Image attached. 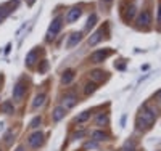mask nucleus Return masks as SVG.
<instances>
[{
    "mask_svg": "<svg viewBox=\"0 0 161 151\" xmlns=\"http://www.w3.org/2000/svg\"><path fill=\"white\" fill-rule=\"evenodd\" d=\"M155 117H156V113L155 109H150L148 106H145L142 113H140V117H139V127L140 129H148L153 122H155Z\"/></svg>",
    "mask_w": 161,
    "mask_h": 151,
    "instance_id": "obj_1",
    "label": "nucleus"
},
{
    "mask_svg": "<svg viewBox=\"0 0 161 151\" xmlns=\"http://www.w3.org/2000/svg\"><path fill=\"white\" fill-rule=\"evenodd\" d=\"M61 26H63V19L58 16V18H55L52 21V24L50 27H48V32H47V40H52L55 39V35H57L60 31H61Z\"/></svg>",
    "mask_w": 161,
    "mask_h": 151,
    "instance_id": "obj_2",
    "label": "nucleus"
},
{
    "mask_svg": "<svg viewBox=\"0 0 161 151\" xmlns=\"http://www.w3.org/2000/svg\"><path fill=\"white\" fill-rule=\"evenodd\" d=\"M24 93H26V87H24V82L23 81H19L15 87H13V98L16 100V101H21L24 97Z\"/></svg>",
    "mask_w": 161,
    "mask_h": 151,
    "instance_id": "obj_3",
    "label": "nucleus"
},
{
    "mask_svg": "<svg viewBox=\"0 0 161 151\" xmlns=\"http://www.w3.org/2000/svg\"><path fill=\"white\" fill-rule=\"evenodd\" d=\"M111 52L110 50H97V52H94L92 55H90V61L92 63H103V60L107 58V56L110 55Z\"/></svg>",
    "mask_w": 161,
    "mask_h": 151,
    "instance_id": "obj_4",
    "label": "nucleus"
},
{
    "mask_svg": "<svg viewBox=\"0 0 161 151\" xmlns=\"http://www.w3.org/2000/svg\"><path fill=\"white\" fill-rule=\"evenodd\" d=\"M27 143L32 146V148H39L42 143H44V133L42 132H36V133H32L29 138H27Z\"/></svg>",
    "mask_w": 161,
    "mask_h": 151,
    "instance_id": "obj_5",
    "label": "nucleus"
},
{
    "mask_svg": "<svg viewBox=\"0 0 161 151\" xmlns=\"http://www.w3.org/2000/svg\"><path fill=\"white\" fill-rule=\"evenodd\" d=\"M82 15V10L78 8V6H74V8H71L68 11V15H66V21L68 23H74V21H78L79 16Z\"/></svg>",
    "mask_w": 161,
    "mask_h": 151,
    "instance_id": "obj_6",
    "label": "nucleus"
},
{
    "mask_svg": "<svg viewBox=\"0 0 161 151\" xmlns=\"http://www.w3.org/2000/svg\"><path fill=\"white\" fill-rule=\"evenodd\" d=\"M137 23H139V26H148L150 23H151V16H150V11H147V10H143L140 15H139V18H137Z\"/></svg>",
    "mask_w": 161,
    "mask_h": 151,
    "instance_id": "obj_7",
    "label": "nucleus"
},
{
    "mask_svg": "<svg viewBox=\"0 0 161 151\" xmlns=\"http://www.w3.org/2000/svg\"><path fill=\"white\" fill-rule=\"evenodd\" d=\"M81 39H82V34H81V32H73L71 35H69V40H68L66 47H68V48H73L74 45H78V44H79Z\"/></svg>",
    "mask_w": 161,
    "mask_h": 151,
    "instance_id": "obj_8",
    "label": "nucleus"
},
{
    "mask_svg": "<svg viewBox=\"0 0 161 151\" xmlns=\"http://www.w3.org/2000/svg\"><path fill=\"white\" fill-rule=\"evenodd\" d=\"M65 114H66V109L63 106H57L53 109V113H52V117H53V121L55 122H58V121H61L63 117H65Z\"/></svg>",
    "mask_w": 161,
    "mask_h": 151,
    "instance_id": "obj_9",
    "label": "nucleus"
},
{
    "mask_svg": "<svg viewBox=\"0 0 161 151\" xmlns=\"http://www.w3.org/2000/svg\"><path fill=\"white\" fill-rule=\"evenodd\" d=\"M76 101H78L76 95H65V98H63V108H65V109H68V108H73L76 105Z\"/></svg>",
    "mask_w": 161,
    "mask_h": 151,
    "instance_id": "obj_10",
    "label": "nucleus"
},
{
    "mask_svg": "<svg viewBox=\"0 0 161 151\" xmlns=\"http://www.w3.org/2000/svg\"><path fill=\"white\" fill-rule=\"evenodd\" d=\"M102 34H103V31L99 29L97 32H94L92 35H90V39H89V47H94V45L99 44V42L102 40Z\"/></svg>",
    "mask_w": 161,
    "mask_h": 151,
    "instance_id": "obj_11",
    "label": "nucleus"
},
{
    "mask_svg": "<svg viewBox=\"0 0 161 151\" xmlns=\"http://www.w3.org/2000/svg\"><path fill=\"white\" fill-rule=\"evenodd\" d=\"M108 133L107 132H103V130H95L92 132V140L94 141H105V140H108Z\"/></svg>",
    "mask_w": 161,
    "mask_h": 151,
    "instance_id": "obj_12",
    "label": "nucleus"
},
{
    "mask_svg": "<svg viewBox=\"0 0 161 151\" xmlns=\"http://www.w3.org/2000/svg\"><path fill=\"white\" fill-rule=\"evenodd\" d=\"M90 79H92V82H100V81L105 79V73L100 71V69H95V71L90 73Z\"/></svg>",
    "mask_w": 161,
    "mask_h": 151,
    "instance_id": "obj_13",
    "label": "nucleus"
},
{
    "mask_svg": "<svg viewBox=\"0 0 161 151\" xmlns=\"http://www.w3.org/2000/svg\"><path fill=\"white\" fill-rule=\"evenodd\" d=\"M73 79H74V71L73 69H68V71H65V74H63L61 82L65 84V85H68V84H71Z\"/></svg>",
    "mask_w": 161,
    "mask_h": 151,
    "instance_id": "obj_14",
    "label": "nucleus"
},
{
    "mask_svg": "<svg viewBox=\"0 0 161 151\" xmlns=\"http://www.w3.org/2000/svg\"><path fill=\"white\" fill-rule=\"evenodd\" d=\"M44 103H45V95H44V93H40V95H37L36 98H34V101H32V108H34V109H37V108L44 106Z\"/></svg>",
    "mask_w": 161,
    "mask_h": 151,
    "instance_id": "obj_15",
    "label": "nucleus"
},
{
    "mask_svg": "<svg viewBox=\"0 0 161 151\" xmlns=\"http://www.w3.org/2000/svg\"><path fill=\"white\" fill-rule=\"evenodd\" d=\"M108 116L107 114H100V116H97V119H95V124L99 125V127H103V125H107L108 124Z\"/></svg>",
    "mask_w": 161,
    "mask_h": 151,
    "instance_id": "obj_16",
    "label": "nucleus"
},
{
    "mask_svg": "<svg viewBox=\"0 0 161 151\" xmlns=\"http://www.w3.org/2000/svg\"><path fill=\"white\" fill-rule=\"evenodd\" d=\"M2 111L6 114H13L15 113V106H13L11 101H5V103H2Z\"/></svg>",
    "mask_w": 161,
    "mask_h": 151,
    "instance_id": "obj_17",
    "label": "nucleus"
},
{
    "mask_svg": "<svg viewBox=\"0 0 161 151\" xmlns=\"http://www.w3.org/2000/svg\"><path fill=\"white\" fill-rule=\"evenodd\" d=\"M95 90H97V84L95 82H87L86 89H84V93H86V95H90V93H94Z\"/></svg>",
    "mask_w": 161,
    "mask_h": 151,
    "instance_id": "obj_18",
    "label": "nucleus"
},
{
    "mask_svg": "<svg viewBox=\"0 0 161 151\" xmlns=\"http://www.w3.org/2000/svg\"><path fill=\"white\" fill-rule=\"evenodd\" d=\"M36 56H37V50H32V52L27 55V58H26V63H27V66H32L34 63H36Z\"/></svg>",
    "mask_w": 161,
    "mask_h": 151,
    "instance_id": "obj_19",
    "label": "nucleus"
},
{
    "mask_svg": "<svg viewBox=\"0 0 161 151\" xmlns=\"http://www.w3.org/2000/svg\"><path fill=\"white\" fill-rule=\"evenodd\" d=\"M89 117H90V111H84V113H81L79 116L76 117V122H78V124H82V122H86Z\"/></svg>",
    "mask_w": 161,
    "mask_h": 151,
    "instance_id": "obj_20",
    "label": "nucleus"
},
{
    "mask_svg": "<svg viewBox=\"0 0 161 151\" xmlns=\"http://www.w3.org/2000/svg\"><path fill=\"white\" fill-rule=\"evenodd\" d=\"M97 23V16L95 15H90V18L87 19V24H86V29H92Z\"/></svg>",
    "mask_w": 161,
    "mask_h": 151,
    "instance_id": "obj_21",
    "label": "nucleus"
},
{
    "mask_svg": "<svg viewBox=\"0 0 161 151\" xmlns=\"http://www.w3.org/2000/svg\"><path fill=\"white\" fill-rule=\"evenodd\" d=\"M10 11H11V10L8 8V6H2V8H0V21H2L6 15H8Z\"/></svg>",
    "mask_w": 161,
    "mask_h": 151,
    "instance_id": "obj_22",
    "label": "nucleus"
},
{
    "mask_svg": "<svg viewBox=\"0 0 161 151\" xmlns=\"http://www.w3.org/2000/svg\"><path fill=\"white\" fill-rule=\"evenodd\" d=\"M40 122H42V119L37 116V117H34L32 121H31V124H29V127H32V129H36V127H39L40 125Z\"/></svg>",
    "mask_w": 161,
    "mask_h": 151,
    "instance_id": "obj_23",
    "label": "nucleus"
},
{
    "mask_svg": "<svg viewBox=\"0 0 161 151\" xmlns=\"http://www.w3.org/2000/svg\"><path fill=\"white\" fill-rule=\"evenodd\" d=\"M134 15H135V6L131 5L129 10H127V19H132V18H134Z\"/></svg>",
    "mask_w": 161,
    "mask_h": 151,
    "instance_id": "obj_24",
    "label": "nucleus"
},
{
    "mask_svg": "<svg viewBox=\"0 0 161 151\" xmlns=\"http://www.w3.org/2000/svg\"><path fill=\"white\" fill-rule=\"evenodd\" d=\"M11 135H13L11 130H10V132H6V135H5V141H6V145H11Z\"/></svg>",
    "mask_w": 161,
    "mask_h": 151,
    "instance_id": "obj_25",
    "label": "nucleus"
},
{
    "mask_svg": "<svg viewBox=\"0 0 161 151\" xmlns=\"http://www.w3.org/2000/svg\"><path fill=\"white\" fill-rule=\"evenodd\" d=\"M47 66H48V63H47V61H42V64H40V68H39V73H45V69H47Z\"/></svg>",
    "mask_w": 161,
    "mask_h": 151,
    "instance_id": "obj_26",
    "label": "nucleus"
},
{
    "mask_svg": "<svg viewBox=\"0 0 161 151\" xmlns=\"http://www.w3.org/2000/svg\"><path fill=\"white\" fill-rule=\"evenodd\" d=\"M84 133H86L84 130H79V132H76V133H74V138H81V137H82Z\"/></svg>",
    "mask_w": 161,
    "mask_h": 151,
    "instance_id": "obj_27",
    "label": "nucleus"
},
{
    "mask_svg": "<svg viewBox=\"0 0 161 151\" xmlns=\"http://www.w3.org/2000/svg\"><path fill=\"white\" fill-rule=\"evenodd\" d=\"M158 23H161V3L158 6Z\"/></svg>",
    "mask_w": 161,
    "mask_h": 151,
    "instance_id": "obj_28",
    "label": "nucleus"
},
{
    "mask_svg": "<svg viewBox=\"0 0 161 151\" xmlns=\"http://www.w3.org/2000/svg\"><path fill=\"white\" fill-rule=\"evenodd\" d=\"M155 98H161V90H159V92H156V93H155Z\"/></svg>",
    "mask_w": 161,
    "mask_h": 151,
    "instance_id": "obj_29",
    "label": "nucleus"
},
{
    "mask_svg": "<svg viewBox=\"0 0 161 151\" xmlns=\"http://www.w3.org/2000/svg\"><path fill=\"white\" fill-rule=\"evenodd\" d=\"M16 151H24V146H18V148H16Z\"/></svg>",
    "mask_w": 161,
    "mask_h": 151,
    "instance_id": "obj_30",
    "label": "nucleus"
},
{
    "mask_svg": "<svg viewBox=\"0 0 161 151\" xmlns=\"http://www.w3.org/2000/svg\"><path fill=\"white\" fill-rule=\"evenodd\" d=\"M105 2H111V0H105Z\"/></svg>",
    "mask_w": 161,
    "mask_h": 151,
    "instance_id": "obj_31",
    "label": "nucleus"
}]
</instances>
